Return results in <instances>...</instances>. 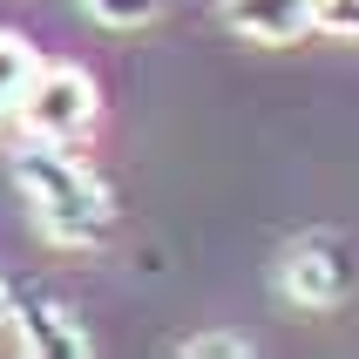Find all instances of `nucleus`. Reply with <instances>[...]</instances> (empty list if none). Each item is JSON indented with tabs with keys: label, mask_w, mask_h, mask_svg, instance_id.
I'll return each instance as SVG.
<instances>
[{
	"label": "nucleus",
	"mask_w": 359,
	"mask_h": 359,
	"mask_svg": "<svg viewBox=\"0 0 359 359\" xmlns=\"http://www.w3.org/2000/svg\"><path fill=\"white\" fill-rule=\"evenodd\" d=\"M7 177H14L27 217L48 244L61 251H95L116 231V197L109 183L75 156V142H48V136H20L7 149Z\"/></svg>",
	"instance_id": "f257e3e1"
},
{
	"label": "nucleus",
	"mask_w": 359,
	"mask_h": 359,
	"mask_svg": "<svg viewBox=\"0 0 359 359\" xmlns=\"http://www.w3.org/2000/svg\"><path fill=\"white\" fill-rule=\"evenodd\" d=\"M102 116V88L88 68L75 61H41L34 88L20 102V136H48V142H81Z\"/></svg>",
	"instance_id": "f03ea898"
},
{
	"label": "nucleus",
	"mask_w": 359,
	"mask_h": 359,
	"mask_svg": "<svg viewBox=\"0 0 359 359\" xmlns=\"http://www.w3.org/2000/svg\"><path fill=\"white\" fill-rule=\"evenodd\" d=\"M278 292H285V305H299V312H332V305H346V292H353V251H346V238H332V231L292 238L285 258H278Z\"/></svg>",
	"instance_id": "7ed1b4c3"
},
{
	"label": "nucleus",
	"mask_w": 359,
	"mask_h": 359,
	"mask_svg": "<svg viewBox=\"0 0 359 359\" xmlns=\"http://www.w3.org/2000/svg\"><path fill=\"white\" fill-rule=\"evenodd\" d=\"M14 346L34 359H88L95 339H88V325L55 299V292H41V285H14Z\"/></svg>",
	"instance_id": "20e7f679"
},
{
	"label": "nucleus",
	"mask_w": 359,
	"mask_h": 359,
	"mask_svg": "<svg viewBox=\"0 0 359 359\" xmlns=\"http://www.w3.org/2000/svg\"><path fill=\"white\" fill-rule=\"evenodd\" d=\"M231 34L258 41V48H292L319 27V0H217Z\"/></svg>",
	"instance_id": "39448f33"
},
{
	"label": "nucleus",
	"mask_w": 359,
	"mask_h": 359,
	"mask_svg": "<svg viewBox=\"0 0 359 359\" xmlns=\"http://www.w3.org/2000/svg\"><path fill=\"white\" fill-rule=\"evenodd\" d=\"M34 75H41V55L20 34L0 27V122H20V102L34 88Z\"/></svg>",
	"instance_id": "423d86ee"
},
{
	"label": "nucleus",
	"mask_w": 359,
	"mask_h": 359,
	"mask_svg": "<svg viewBox=\"0 0 359 359\" xmlns=\"http://www.w3.org/2000/svg\"><path fill=\"white\" fill-rule=\"evenodd\" d=\"M81 7H88L102 27H149V20L163 14V0H81Z\"/></svg>",
	"instance_id": "0eeeda50"
},
{
	"label": "nucleus",
	"mask_w": 359,
	"mask_h": 359,
	"mask_svg": "<svg viewBox=\"0 0 359 359\" xmlns=\"http://www.w3.org/2000/svg\"><path fill=\"white\" fill-rule=\"evenodd\" d=\"M258 346L244 339V332H197V339H183V359H251Z\"/></svg>",
	"instance_id": "6e6552de"
},
{
	"label": "nucleus",
	"mask_w": 359,
	"mask_h": 359,
	"mask_svg": "<svg viewBox=\"0 0 359 359\" xmlns=\"http://www.w3.org/2000/svg\"><path fill=\"white\" fill-rule=\"evenodd\" d=\"M319 27L339 41H359V0H319Z\"/></svg>",
	"instance_id": "1a4fd4ad"
},
{
	"label": "nucleus",
	"mask_w": 359,
	"mask_h": 359,
	"mask_svg": "<svg viewBox=\"0 0 359 359\" xmlns=\"http://www.w3.org/2000/svg\"><path fill=\"white\" fill-rule=\"evenodd\" d=\"M7 319H14V285L0 278V325H7Z\"/></svg>",
	"instance_id": "9d476101"
}]
</instances>
